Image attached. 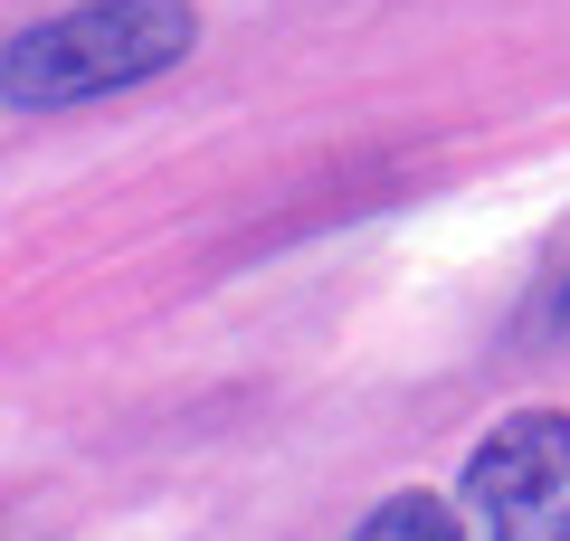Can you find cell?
Here are the masks:
<instances>
[{"label":"cell","mask_w":570,"mask_h":541,"mask_svg":"<svg viewBox=\"0 0 570 541\" xmlns=\"http://www.w3.org/2000/svg\"><path fill=\"white\" fill-rule=\"evenodd\" d=\"M190 39H200V10H190V0H86V10H67V20H39V29L10 39L0 96L20 105V115L124 96V86L181 67Z\"/></svg>","instance_id":"cell-1"},{"label":"cell","mask_w":570,"mask_h":541,"mask_svg":"<svg viewBox=\"0 0 570 541\" xmlns=\"http://www.w3.org/2000/svg\"><path fill=\"white\" fill-rule=\"evenodd\" d=\"M352 541H466V513L448 494H381Z\"/></svg>","instance_id":"cell-3"},{"label":"cell","mask_w":570,"mask_h":541,"mask_svg":"<svg viewBox=\"0 0 570 541\" xmlns=\"http://www.w3.org/2000/svg\"><path fill=\"white\" fill-rule=\"evenodd\" d=\"M485 541H570V409H513L456 475Z\"/></svg>","instance_id":"cell-2"},{"label":"cell","mask_w":570,"mask_h":541,"mask_svg":"<svg viewBox=\"0 0 570 541\" xmlns=\"http://www.w3.org/2000/svg\"><path fill=\"white\" fill-rule=\"evenodd\" d=\"M561 323H570V285H561Z\"/></svg>","instance_id":"cell-4"}]
</instances>
